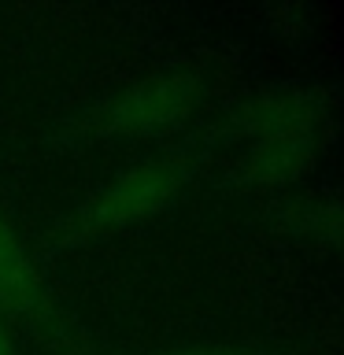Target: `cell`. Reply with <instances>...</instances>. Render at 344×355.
Returning <instances> with one entry per match:
<instances>
[{"mask_svg":"<svg viewBox=\"0 0 344 355\" xmlns=\"http://www.w3.org/2000/svg\"><path fill=\"white\" fill-rule=\"evenodd\" d=\"M41 296L44 288H41L37 266H33L30 252L22 248L11 222L0 215V311L26 315V311L41 304Z\"/></svg>","mask_w":344,"mask_h":355,"instance_id":"4","label":"cell"},{"mask_svg":"<svg viewBox=\"0 0 344 355\" xmlns=\"http://www.w3.org/2000/svg\"><path fill=\"white\" fill-rule=\"evenodd\" d=\"M160 355H248V352L222 348V344H185V348H171V352H160Z\"/></svg>","mask_w":344,"mask_h":355,"instance_id":"6","label":"cell"},{"mask_svg":"<svg viewBox=\"0 0 344 355\" xmlns=\"http://www.w3.org/2000/svg\"><path fill=\"white\" fill-rule=\"evenodd\" d=\"M318 100L304 89H266L237 111L241 174L252 185H289L304 178L322 148Z\"/></svg>","mask_w":344,"mask_h":355,"instance_id":"1","label":"cell"},{"mask_svg":"<svg viewBox=\"0 0 344 355\" xmlns=\"http://www.w3.org/2000/svg\"><path fill=\"white\" fill-rule=\"evenodd\" d=\"M293 230L300 233V237L329 244V248H344V204H341V200H315V204H300Z\"/></svg>","mask_w":344,"mask_h":355,"instance_id":"5","label":"cell"},{"mask_svg":"<svg viewBox=\"0 0 344 355\" xmlns=\"http://www.w3.org/2000/svg\"><path fill=\"white\" fill-rule=\"evenodd\" d=\"M182 185H185V166L178 159L160 155V159L130 163L74 211L71 230L78 237L93 241V237L119 233L126 226H137V222L160 215V211L178 196Z\"/></svg>","mask_w":344,"mask_h":355,"instance_id":"2","label":"cell"},{"mask_svg":"<svg viewBox=\"0 0 344 355\" xmlns=\"http://www.w3.org/2000/svg\"><path fill=\"white\" fill-rule=\"evenodd\" d=\"M200 93H204V85L189 71L148 74L100 104L96 130L119 133V137H155V133L182 126L196 111Z\"/></svg>","mask_w":344,"mask_h":355,"instance_id":"3","label":"cell"}]
</instances>
